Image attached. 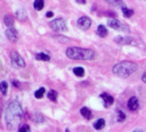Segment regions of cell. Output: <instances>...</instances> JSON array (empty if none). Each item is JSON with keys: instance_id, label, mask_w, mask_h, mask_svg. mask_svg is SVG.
Returning <instances> with one entry per match:
<instances>
[{"instance_id": "11", "label": "cell", "mask_w": 146, "mask_h": 132, "mask_svg": "<svg viewBox=\"0 0 146 132\" xmlns=\"http://www.w3.org/2000/svg\"><path fill=\"white\" fill-rule=\"evenodd\" d=\"M114 41L118 44H121V45H129L131 42V38L130 37H122V36H119L117 38L114 39Z\"/></svg>"}, {"instance_id": "29", "label": "cell", "mask_w": 146, "mask_h": 132, "mask_svg": "<svg viewBox=\"0 0 146 132\" xmlns=\"http://www.w3.org/2000/svg\"><path fill=\"white\" fill-rule=\"evenodd\" d=\"M142 81L144 82V83H146V71L143 74V76H142Z\"/></svg>"}, {"instance_id": "12", "label": "cell", "mask_w": 146, "mask_h": 132, "mask_svg": "<svg viewBox=\"0 0 146 132\" xmlns=\"http://www.w3.org/2000/svg\"><path fill=\"white\" fill-rule=\"evenodd\" d=\"M105 1H107L108 4L112 5L114 7H118L120 9L125 7V4L124 3L123 0H105Z\"/></svg>"}, {"instance_id": "17", "label": "cell", "mask_w": 146, "mask_h": 132, "mask_svg": "<svg viewBox=\"0 0 146 132\" xmlns=\"http://www.w3.org/2000/svg\"><path fill=\"white\" fill-rule=\"evenodd\" d=\"M105 126V120L103 118H99L94 123V128L96 129H102Z\"/></svg>"}, {"instance_id": "22", "label": "cell", "mask_w": 146, "mask_h": 132, "mask_svg": "<svg viewBox=\"0 0 146 132\" xmlns=\"http://www.w3.org/2000/svg\"><path fill=\"white\" fill-rule=\"evenodd\" d=\"M73 73H74L77 77H82L84 76V69L82 67H77L73 69Z\"/></svg>"}, {"instance_id": "5", "label": "cell", "mask_w": 146, "mask_h": 132, "mask_svg": "<svg viewBox=\"0 0 146 132\" xmlns=\"http://www.w3.org/2000/svg\"><path fill=\"white\" fill-rule=\"evenodd\" d=\"M11 59L12 64L15 66V67H18V68L25 67V62L18 52L12 51L11 54Z\"/></svg>"}, {"instance_id": "14", "label": "cell", "mask_w": 146, "mask_h": 132, "mask_svg": "<svg viewBox=\"0 0 146 132\" xmlns=\"http://www.w3.org/2000/svg\"><path fill=\"white\" fill-rule=\"evenodd\" d=\"M80 112H81V115H82L84 118H86L87 120L91 119L92 117H93L91 111H90L89 108H87V107H83V108L80 110Z\"/></svg>"}, {"instance_id": "28", "label": "cell", "mask_w": 146, "mask_h": 132, "mask_svg": "<svg viewBox=\"0 0 146 132\" xmlns=\"http://www.w3.org/2000/svg\"><path fill=\"white\" fill-rule=\"evenodd\" d=\"M12 85H13V87H16V88H19L20 87V83L17 82V81H13L12 82Z\"/></svg>"}, {"instance_id": "24", "label": "cell", "mask_w": 146, "mask_h": 132, "mask_svg": "<svg viewBox=\"0 0 146 132\" xmlns=\"http://www.w3.org/2000/svg\"><path fill=\"white\" fill-rule=\"evenodd\" d=\"M45 92H46V90H45V88H39V89H38L37 91H35V98H36V99H41V98L43 97V95H44Z\"/></svg>"}, {"instance_id": "23", "label": "cell", "mask_w": 146, "mask_h": 132, "mask_svg": "<svg viewBox=\"0 0 146 132\" xmlns=\"http://www.w3.org/2000/svg\"><path fill=\"white\" fill-rule=\"evenodd\" d=\"M0 89H1L3 95H6L8 91V82L5 81L1 82V83H0Z\"/></svg>"}, {"instance_id": "8", "label": "cell", "mask_w": 146, "mask_h": 132, "mask_svg": "<svg viewBox=\"0 0 146 132\" xmlns=\"http://www.w3.org/2000/svg\"><path fill=\"white\" fill-rule=\"evenodd\" d=\"M5 34L7 36V38L11 41V42H17L18 40V34L17 32V30L15 28H9L8 29H6L5 31Z\"/></svg>"}, {"instance_id": "4", "label": "cell", "mask_w": 146, "mask_h": 132, "mask_svg": "<svg viewBox=\"0 0 146 132\" xmlns=\"http://www.w3.org/2000/svg\"><path fill=\"white\" fill-rule=\"evenodd\" d=\"M49 27L56 32H65L67 31L66 22L63 18H58L49 22Z\"/></svg>"}, {"instance_id": "27", "label": "cell", "mask_w": 146, "mask_h": 132, "mask_svg": "<svg viewBox=\"0 0 146 132\" xmlns=\"http://www.w3.org/2000/svg\"><path fill=\"white\" fill-rule=\"evenodd\" d=\"M18 130H19V131H30L31 129H30V127H29V125L23 124V125H22V126L19 128Z\"/></svg>"}, {"instance_id": "3", "label": "cell", "mask_w": 146, "mask_h": 132, "mask_svg": "<svg viewBox=\"0 0 146 132\" xmlns=\"http://www.w3.org/2000/svg\"><path fill=\"white\" fill-rule=\"evenodd\" d=\"M66 55L73 60H92L95 58L96 53L91 49L81 47H70L66 51Z\"/></svg>"}, {"instance_id": "21", "label": "cell", "mask_w": 146, "mask_h": 132, "mask_svg": "<svg viewBox=\"0 0 146 132\" xmlns=\"http://www.w3.org/2000/svg\"><path fill=\"white\" fill-rule=\"evenodd\" d=\"M35 59L37 60H41V61H49L50 60V57L43 52L38 53L35 55Z\"/></svg>"}, {"instance_id": "10", "label": "cell", "mask_w": 146, "mask_h": 132, "mask_svg": "<svg viewBox=\"0 0 146 132\" xmlns=\"http://www.w3.org/2000/svg\"><path fill=\"white\" fill-rule=\"evenodd\" d=\"M128 108L131 110V111H136L137 110L138 106H139V101H138V99L135 96H132L128 100Z\"/></svg>"}, {"instance_id": "26", "label": "cell", "mask_w": 146, "mask_h": 132, "mask_svg": "<svg viewBox=\"0 0 146 132\" xmlns=\"http://www.w3.org/2000/svg\"><path fill=\"white\" fill-rule=\"evenodd\" d=\"M34 121H35V122H36V123H41V122H43V121H44V117H43L40 113L36 112V113L35 114Z\"/></svg>"}, {"instance_id": "1", "label": "cell", "mask_w": 146, "mask_h": 132, "mask_svg": "<svg viewBox=\"0 0 146 132\" xmlns=\"http://www.w3.org/2000/svg\"><path fill=\"white\" fill-rule=\"evenodd\" d=\"M23 117V108L18 101H12L9 104L5 112V121L10 129H16Z\"/></svg>"}, {"instance_id": "13", "label": "cell", "mask_w": 146, "mask_h": 132, "mask_svg": "<svg viewBox=\"0 0 146 132\" xmlns=\"http://www.w3.org/2000/svg\"><path fill=\"white\" fill-rule=\"evenodd\" d=\"M108 31L107 29V28L103 25H99L98 28H97V30H96V34L102 38H104L108 35Z\"/></svg>"}, {"instance_id": "15", "label": "cell", "mask_w": 146, "mask_h": 132, "mask_svg": "<svg viewBox=\"0 0 146 132\" xmlns=\"http://www.w3.org/2000/svg\"><path fill=\"white\" fill-rule=\"evenodd\" d=\"M16 16H17V19H19V20H21V21H25V20H26V18L28 17V14H27V12H26V11H25V10H23V9H20L19 11H17V13H16Z\"/></svg>"}, {"instance_id": "25", "label": "cell", "mask_w": 146, "mask_h": 132, "mask_svg": "<svg viewBox=\"0 0 146 132\" xmlns=\"http://www.w3.org/2000/svg\"><path fill=\"white\" fill-rule=\"evenodd\" d=\"M117 113H118V118H117L118 122H119V123L124 122L125 120V114L121 110H118Z\"/></svg>"}, {"instance_id": "31", "label": "cell", "mask_w": 146, "mask_h": 132, "mask_svg": "<svg viewBox=\"0 0 146 132\" xmlns=\"http://www.w3.org/2000/svg\"><path fill=\"white\" fill-rule=\"evenodd\" d=\"M52 16H53V13H52V11H49V12L46 13V17H49V18H50V17H52Z\"/></svg>"}, {"instance_id": "30", "label": "cell", "mask_w": 146, "mask_h": 132, "mask_svg": "<svg viewBox=\"0 0 146 132\" xmlns=\"http://www.w3.org/2000/svg\"><path fill=\"white\" fill-rule=\"evenodd\" d=\"M76 2L78 3V4L85 5V4H86V0H76Z\"/></svg>"}, {"instance_id": "7", "label": "cell", "mask_w": 146, "mask_h": 132, "mask_svg": "<svg viewBox=\"0 0 146 132\" xmlns=\"http://www.w3.org/2000/svg\"><path fill=\"white\" fill-rule=\"evenodd\" d=\"M78 26L84 30H87L91 26V20L88 16H82L78 20Z\"/></svg>"}, {"instance_id": "19", "label": "cell", "mask_w": 146, "mask_h": 132, "mask_svg": "<svg viewBox=\"0 0 146 132\" xmlns=\"http://www.w3.org/2000/svg\"><path fill=\"white\" fill-rule=\"evenodd\" d=\"M121 10H122V13H123V15H124V16H125V18H130V17H131V16H133V14H134V11H133L132 10H131V9L126 8V6L124 7V8H122Z\"/></svg>"}, {"instance_id": "9", "label": "cell", "mask_w": 146, "mask_h": 132, "mask_svg": "<svg viewBox=\"0 0 146 132\" xmlns=\"http://www.w3.org/2000/svg\"><path fill=\"white\" fill-rule=\"evenodd\" d=\"M100 97L103 100V101H104V106H105L106 108L110 107V106L113 104L114 100H113V98L111 95H109L108 94L103 93V94H102L100 95Z\"/></svg>"}, {"instance_id": "6", "label": "cell", "mask_w": 146, "mask_h": 132, "mask_svg": "<svg viewBox=\"0 0 146 132\" xmlns=\"http://www.w3.org/2000/svg\"><path fill=\"white\" fill-rule=\"evenodd\" d=\"M108 25L115 29V30H121V31H125V32H128V27L122 24L120 21L119 20H116V19H108Z\"/></svg>"}, {"instance_id": "2", "label": "cell", "mask_w": 146, "mask_h": 132, "mask_svg": "<svg viewBox=\"0 0 146 132\" xmlns=\"http://www.w3.org/2000/svg\"><path fill=\"white\" fill-rule=\"evenodd\" d=\"M137 70V65L130 61H122L113 67V73L119 77L127 78Z\"/></svg>"}, {"instance_id": "20", "label": "cell", "mask_w": 146, "mask_h": 132, "mask_svg": "<svg viewBox=\"0 0 146 132\" xmlns=\"http://www.w3.org/2000/svg\"><path fill=\"white\" fill-rule=\"evenodd\" d=\"M34 8L36 11H41L44 8V0H35L34 3Z\"/></svg>"}, {"instance_id": "16", "label": "cell", "mask_w": 146, "mask_h": 132, "mask_svg": "<svg viewBox=\"0 0 146 132\" xmlns=\"http://www.w3.org/2000/svg\"><path fill=\"white\" fill-rule=\"evenodd\" d=\"M4 22H5V24L8 27V28H11L13 27L14 25V19L10 15H5V18H4Z\"/></svg>"}, {"instance_id": "18", "label": "cell", "mask_w": 146, "mask_h": 132, "mask_svg": "<svg viewBox=\"0 0 146 132\" xmlns=\"http://www.w3.org/2000/svg\"><path fill=\"white\" fill-rule=\"evenodd\" d=\"M47 98H48L50 100H52V102H56V101H57V98H58V93H57L55 90L51 89V90L48 92V94H47Z\"/></svg>"}]
</instances>
